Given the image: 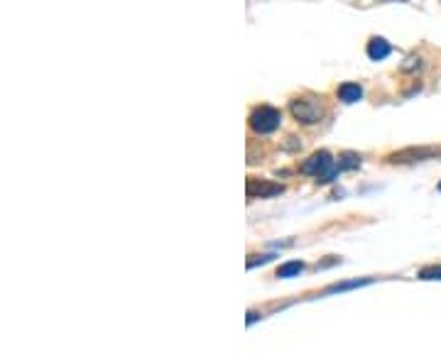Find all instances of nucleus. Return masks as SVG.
I'll return each instance as SVG.
<instances>
[{
	"label": "nucleus",
	"instance_id": "1",
	"mask_svg": "<svg viewBox=\"0 0 441 362\" xmlns=\"http://www.w3.org/2000/svg\"><path fill=\"white\" fill-rule=\"evenodd\" d=\"M301 172L304 174H311V176H316L321 183H329V181H334L336 179V174H339V165L334 162V157L329 155V152H316V155H311L309 160L301 165Z\"/></svg>",
	"mask_w": 441,
	"mask_h": 362
},
{
	"label": "nucleus",
	"instance_id": "5",
	"mask_svg": "<svg viewBox=\"0 0 441 362\" xmlns=\"http://www.w3.org/2000/svg\"><path fill=\"white\" fill-rule=\"evenodd\" d=\"M365 52H368V57L373 59V62H380V59H385L390 52H393V47H390L388 39H383V37H373V39H370V42H368V49H365Z\"/></svg>",
	"mask_w": 441,
	"mask_h": 362
},
{
	"label": "nucleus",
	"instance_id": "9",
	"mask_svg": "<svg viewBox=\"0 0 441 362\" xmlns=\"http://www.w3.org/2000/svg\"><path fill=\"white\" fill-rule=\"evenodd\" d=\"M419 279H424V281H432V279H439L441 281V265H429V267H424V270H419Z\"/></svg>",
	"mask_w": 441,
	"mask_h": 362
},
{
	"label": "nucleus",
	"instance_id": "11",
	"mask_svg": "<svg viewBox=\"0 0 441 362\" xmlns=\"http://www.w3.org/2000/svg\"><path fill=\"white\" fill-rule=\"evenodd\" d=\"M272 257H275V255H260V260H247V267H255L257 262H260V265H265V262H270Z\"/></svg>",
	"mask_w": 441,
	"mask_h": 362
},
{
	"label": "nucleus",
	"instance_id": "10",
	"mask_svg": "<svg viewBox=\"0 0 441 362\" xmlns=\"http://www.w3.org/2000/svg\"><path fill=\"white\" fill-rule=\"evenodd\" d=\"M360 165V157L353 155V152H346L344 157L339 160V169H353V167Z\"/></svg>",
	"mask_w": 441,
	"mask_h": 362
},
{
	"label": "nucleus",
	"instance_id": "8",
	"mask_svg": "<svg viewBox=\"0 0 441 362\" xmlns=\"http://www.w3.org/2000/svg\"><path fill=\"white\" fill-rule=\"evenodd\" d=\"M370 284V279H353V281H341V284H331L324 294H334V291H346V289H355V286H365Z\"/></svg>",
	"mask_w": 441,
	"mask_h": 362
},
{
	"label": "nucleus",
	"instance_id": "6",
	"mask_svg": "<svg viewBox=\"0 0 441 362\" xmlns=\"http://www.w3.org/2000/svg\"><path fill=\"white\" fill-rule=\"evenodd\" d=\"M339 98L344 103H355L363 98V88L358 83H344V86H339Z\"/></svg>",
	"mask_w": 441,
	"mask_h": 362
},
{
	"label": "nucleus",
	"instance_id": "12",
	"mask_svg": "<svg viewBox=\"0 0 441 362\" xmlns=\"http://www.w3.org/2000/svg\"><path fill=\"white\" fill-rule=\"evenodd\" d=\"M437 188H439V191H441V181H439V186H437Z\"/></svg>",
	"mask_w": 441,
	"mask_h": 362
},
{
	"label": "nucleus",
	"instance_id": "3",
	"mask_svg": "<svg viewBox=\"0 0 441 362\" xmlns=\"http://www.w3.org/2000/svg\"><path fill=\"white\" fill-rule=\"evenodd\" d=\"M282 123V113L272 106H257L250 113V127L257 135H267V132H275Z\"/></svg>",
	"mask_w": 441,
	"mask_h": 362
},
{
	"label": "nucleus",
	"instance_id": "2",
	"mask_svg": "<svg viewBox=\"0 0 441 362\" xmlns=\"http://www.w3.org/2000/svg\"><path fill=\"white\" fill-rule=\"evenodd\" d=\"M290 113L301 125H314V123H319L321 118H324V108H321V101L316 96L294 98V101L290 103Z\"/></svg>",
	"mask_w": 441,
	"mask_h": 362
},
{
	"label": "nucleus",
	"instance_id": "7",
	"mask_svg": "<svg viewBox=\"0 0 441 362\" xmlns=\"http://www.w3.org/2000/svg\"><path fill=\"white\" fill-rule=\"evenodd\" d=\"M301 272H304V262L292 260L277 270V277H280V279H290V277H297V274H301Z\"/></svg>",
	"mask_w": 441,
	"mask_h": 362
},
{
	"label": "nucleus",
	"instance_id": "4",
	"mask_svg": "<svg viewBox=\"0 0 441 362\" xmlns=\"http://www.w3.org/2000/svg\"><path fill=\"white\" fill-rule=\"evenodd\" d=\"M245 191H247V196L250 198H272V196H277V193L285 191V186H282V183H275V181L247 179Z\"/></svg>",
	"mask_w": 441,
	"mask_h": 362
}]
</instances>
